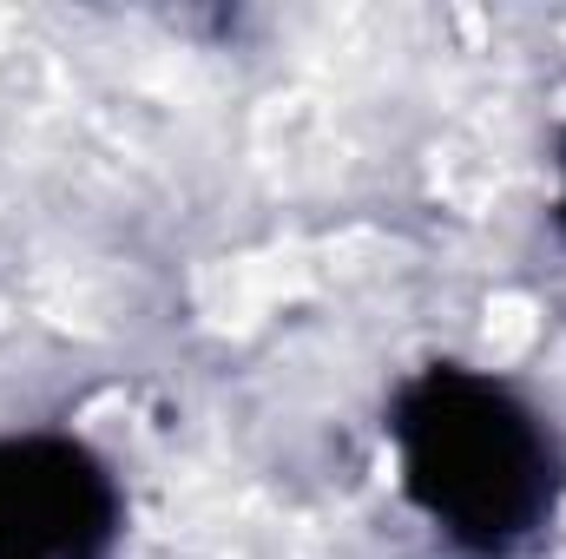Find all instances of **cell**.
Returning <instances> with one entry per match:
<instances>
[{
	"label": "cell",
	"mask_w": 566,
	"mask_h": 559,
	"mask_svg": "<svg viewBox=\"0 0 566 559\" xmlns=\"http://www.w3.org/2000/svg\"><path fill=\"white\" fill-rule=\"evenodd\" d=\"M402 487L428 520L481 559L534 540L560 500V447L507 382L434 362L396 395Z\"/></svg>",
	"instance_id": "cell-1"
},
{
	"label": "cell",
	"mask_w": 566,
	"mask_h": 559,
	"mask_svg": "<svg viewBox=\"0 0 566 559\" xmlns=\"http://www.w3.org/2000/svg\"><path fill=\"white\" fill-rule=\"evenodd\" d=\"M119 487L66 434L0 441V559H113Z\"/></svg>",
	"instance_id": "cell-2"
},
{
	"label": "cell",
	"mask_w": 566,
	"mask_h": 559,
	"mask_svg": "<svg viewBox=\"0 0 566 559\" xmlns=\"http://www.w3.org/2000/svg\"><path fill=\"white\" fill-rule=\"evenodd\" d=\"M560 224H566V204H560Z\"/></svg>",
	"instance_id": "cell-3"
}]
</instances>
